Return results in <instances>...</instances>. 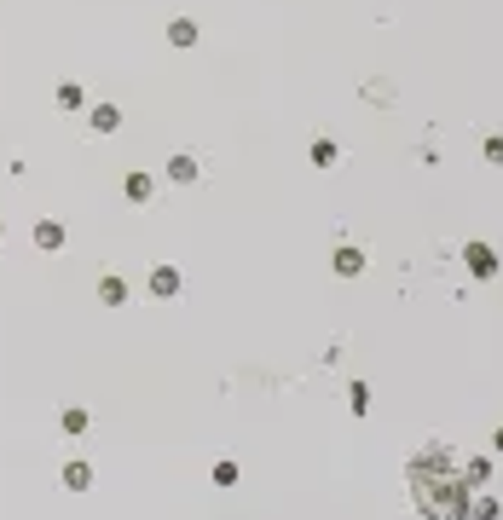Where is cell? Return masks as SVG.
Returning a JSON list of instances; mask_svg holds the SVG:
<instances>
[{
	"label": "cell",
	"mask_w": 503,
	"mask_h": 520,
	"mask_svg": "<svg viewBox=\"0 0 503 520\" xmlns=\"http://www.w3.org/2000/svg\"><path fill=\"white\" fill-rule=\"evenodd\" d=\"M168 173H174V180H197V162H191V156H174V162H168Z\"/></svg>",
	"instance_id": "6da1fadb"
},
{
	"label": "cell",
	"mask_w": 503,
	"mask_h": 520,
	"mask_svg": "<svg viewBox=\"0 0 503 520\" xmlns=\"http://www.w3.org/2000/svg\"><path fill=\"white\" fill-rule=\"evenodd\" d=\"M168 35H174V40H180V47H191V40H197V23H185V18H180L174 29H168Z\"/></svg>",
	"instance_id": "7a4b0ae2"
},
{
	"label": "cell",
	"mask_w": 503,
	"mask_h": 520,
	"mask_svg": "<svg viewBox=\"0 0 503 520\" xmlns=\"http://www.w3.org/2000/svg\"><path fill=\"white\" fill-rule=\"evenodd\" d=\"M93 127H99V134H110V127H116V110L104 104V110H93Z\"/></svg>",
	"instance_id": "3957f363"
}]
</instances>
